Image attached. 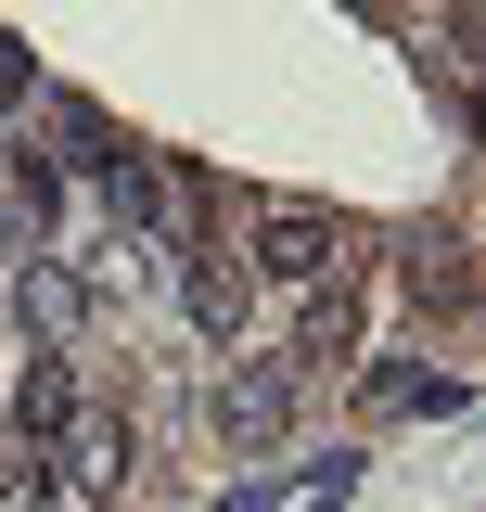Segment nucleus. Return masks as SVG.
<instances>
[{"instance_id": "nucleus-10", "label": "nucleus", "mask_w": 486, "mask_h": 512, "mask_svg": "<svg viewBox=\"0 0 486 512\" xmlns=\"http://www.w3.org/2000/svg\"><path fill=\"white\" fill-rule=\"evenodd\" d=\"M13 90H26V64H13V52H0V103H13Z\"/></svg>"}, {"instance_id": "nucleus-7", "label": "nucleus", "mask_w": 486, "mask_h": 512, "mask_svg": "<svg viewBox=\"0 0 486 512\" xmlns=\"http://www.w3.org/2000/svg\"><path fill=\"white\" fill-rule=\"evenodd\" d=\"M26 320H39V333H77V320H90V282H77V269H52V256H26Z\"/></svg>"}, {"instance_id": "nucleus-4", "label": "nucleus", "mask_w": 486, "mask_h": 512, "mask_svg": "<svg viewBox=\"0 0 486 512\" xmlns=\"http://www.w3.org/2000/svg\"><path fill=\"white\" fill-rule=\"evenodd\" d=\"M52 461H64V487L116 500V487H128V423H116V410H77V423L52 436Z\"/></svg>"}, {"instance_id": "nucleus-6", "label": "nucleus", "mask_w": 486, "mask_h": 512, "mask_svg": "<svg viewBox=\"0 0 486 512\" xmlns=\"http://www.w3.org/2000/svg\"><path fill=\"white\" fill-rule=\"evenodd\" d=\"M359 346V282L346 269H320L307 282V308H295V359H346Z\"/></svg>"}, {"instance_id": "nucleus-5", "label": "nucleus", "mask_w": 486, "mask_h": 512, "mask_svg": "<svg viewBox=\"0 0 486 512\" xmlns=\"http://www.w3.org/2000/svg\"><path fill=\"white\" fill-rule=\"evenodd\" d=\"M64 423H77V359H64V346H26V372H13V436L52 448Z\"/></svg>"}, {"instance_id": "nucleus-8", "label": "nucleus", "mask_w": 486, "mask_h": 512, "mask_svg": "<svg viewBox=\"0 0 486 512\" xmlns=\"http://www.w3.org/2000/svg\"><path fill=\"white\" fill-rule=\"evenodd\" d=\"M52 141H64V167H90V180H103V167H116L128 141H116V116H103V103H52Z\"/></svg>"}, {"instance_id": "nucleus-2", "label": "nucleus", "mask_w": 486, "mask_h": 512, "mask_svg": "<svg viewBox=\"0 0 486 512\" xmlns=\"http://www.w3.org/2000/svg\"><path fill=\"white\" fill-rule=\"evenodd\" d=\"M282 423H295V359H256V372L218 384V436L231 448H269Z\"/></svg>"}, {"instance_id": "nucleus-1", "label": "nucleus", "mask_w": 486, "mask_h": 512, "mask_svg": "<svg viewBox=\"0 0 486 512\" xmlns=\"http://www.w3.org/2000/svg\"><path fill=\"white\" fill-rule=\"evenodd\" d=\"M243 256H256L269 282H320V269H346V231H333L320 205L282 192V205H256V218H243Z\"/></svg>"}, {"instance_id": "nucleus-9", "label": "nucleus", "mask_w": 486, "mask_h": 512, "mask_svg": "<svg viewBox=\"0 0 486 512\" xmlns=\"http://www.w3.org/2000/svg\"><path fill=\"white\" fill-rule=\"evenodd\" d=\"M0 218H26V231H52V218H64V167H52V154H13V180H0Z\"/></svg>"}, {"instance_id": "nucleus-3", "label": "nucleus", "mask_w": 486, "mask_h": 512, "mask_svg": "<svg viewBox=\"0 0 486 512\" xmlns=\"http://www.w3.org/2000/svg\"><path fill=\"white\" fill-rule=\"evenodd\" d=\"M180 295H192V320L231 346V333H243V308H256V269H243L231 244H192V256H180Z\"/></svg>"}]
</instances>
